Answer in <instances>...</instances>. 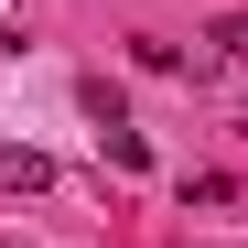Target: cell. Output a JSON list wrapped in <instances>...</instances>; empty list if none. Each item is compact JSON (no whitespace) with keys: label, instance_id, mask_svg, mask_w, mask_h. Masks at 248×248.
Listing matches in <instances>:
<instances>
[{"label":"cell","instance_id":"obj_1","mask_svg":"<svg viewBox=\"0 0 248 248\" xmlns=\"http://www.w3.org/2000/svg\"><path fill=\"white\" fill-rule=\"evenodd\" d=\"M44 184H54V162H44V151L0 140V194H44Z\"/></svg>","mask_w":248,"mask_h":248},{"label":"cell","instance_id":"obj_2","mask_svg":"<svg viewBox=\"0 0 248 248\" xmlns=\"http://www.w3.org/2000/svg\"><path fill=\"white\" fill-rule=\"evenodd\" d=\"M216 54H227V65H248V11H227V22H216Z\"/></svg>","mask_w":248,"mask_h":248},{"label":"cell","instance_id":"obj_3","mask_svg":"<svg viewBox=\"0 0 248 248\" xmlns=\"http://www.w3.org/2000/svg\"><path fill=\"white\" fill-rule=\"evenodd\" d=\"M0 248H22V237H0Z\"/></svg>","mask_w":248,"mask_h":248}]
</instances>
